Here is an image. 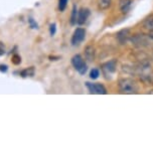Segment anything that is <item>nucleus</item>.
Listing matches in <instances>:
<instances>
[{"label": "nucleus", "mask_w": 153, "mask_h": 154, "mask_svg": "<svg viewBox=\"0 0 153 154\" xmlns=\"http://www.w3.org/2000/svg\"><path fill=\"white\" fill-rule=\"evenodd\" d=\"M142 26L149 34H153V15H150L144 20L142 22Z\"/></svg>", "instance_id": "nucleus-11"}, {"label": "nucleus", "mask_w": 153, "mask_h": 154, "mask_svg": "<svg viewBox=\"0 0 153 154\" xmlns=\"http://www.w3.org/2000/svg\"><path fill=\"white\" fill-rule=\"evenodd\" d=\"M86 37V30L82 27H79L75 30V32L72 36V45H79L80 43L84 42Z\"/></svg>", "instance_id": "nucleus-6"}, {"label": "nucleus", "mask_w": 153, "mask_h": 154, "mask_svg": "<svg viewBox=\"0 0 153 154\" xmlns=\"http://www.w3.org/2000/svg\"><path fill=\"white\" fill-rule=\"evenodd\" d=\"M89 16H90V10L88 8H81L79 12H78L77 23L78 24H84L87 21V19L89 18Z\"/></svg>", "instance_id": "nucleus-8"}, {"label": "nucleus", "mask_w": 153, "mask_h": 154, "mask_svg": "<svg viewBox=\"0 0 153 154\" xmlns=\"http://www.w3.org/2000/svg\"><path fill=\"white\" fill-rule=\"evenodd\" d=\"M117 63H118L117 60H109V62L105 63L102 66L103 74L105 75V77L107 79L111 78L112 75L115 74V72H116V69H117Z\"/></svg>", "instance_id": "nucleus-5"}, {"label": "nucleus", "mask_w": 153, "mask_h": 154, "mask_svg": "<svg viewBox=\"0 0 153 154\" xmlns=\"http://www.w3.org/2000/svg\"><path fill=\"white\" fill-rule=\"evenodd\" d=\"M118 86H119L120 93H122V94H129V95L137 94L138 90H139L138 84L133 79H131V78H123V79H120L119 83H118Z\"/></svg>", "instance_id": "nucleus-2"}, {"label": "nucleus", "mask_w": 153, "mask_h": 154, "mask_svg": "<svg viewBox=\"0 0 153 154\" xmlns=\"http://www.w3.org/2000/svg\"><path fill=\"white\" fill-rule=\"evenodd\" d=\"M86 86H87V88H88L89 92H90L91 94H98V95H105V94H107L106 88L103 85H101V84H98V83L92 84V83L87 82Z\"/></svg>", "instance_id": "nucleus-7"}, {"label": "nucleus", "mask_w": 153, "mask_h": 154, "mask_svg": "<svg viewBox=\"0 0 153 154\" xmlns=\"http://www.w3.org/2000/svg\"><path fill=\"white\" fill-rule=\"evenodd\" d=\"M153 34H135V35L132 37L131 40L132 42L134 43V45L136 46H149L150 42H151L152 36Z\"/></svg>", "instance_id": "nucleus-3"}, {"label": "nucleus", "mask_w": 153, "mask_h": 154, "mask_svg": "<svg viewBox=\"0 0 153 154\" xmlns=\"http://www.w3.org/2000/svg\"><path fill=\"white\" fill-rule=\"evenodd\" d=\"M7 69H8V66L6 65H0V72H6Z\"/></svg>", "instance_id": "nucleus-21"}, {"label": "nucleus", "mask_w": 153, "mask_h": 154, "mask_svg": "<svg viewBox=\"0 0 153 154\" xmlns=\"http://www.w3.org/2000/svg\"><path fill=\"white\" fill-rule=\"evenodd\" d=\"M136 74L145 85H153V69L148 62L140 63L136 68Z\"/></svg>", "instance_id": "nucleus-1"}, {"label": "nucleus", "mask_w": 153, "mask_h": 154, "mask_svg": "<svg viewBox=\"0 0 153 154\" xmlns=\"http://www.w3.org/2000/svg\"><path fill=\"white\" fill-rule=\"evenodd\" d=\"M112 0H99L98 1V6L101 10H106L111 6Z\"/></svg>", "instance_id": "nucleus-13"}, {"label": "nucleus", "mask_w": 153, "mask_h": 154, "mask_svg": "<svg viewBox=\"0 0 153 154\" xmlns=\"http://www.w3.org/2000/svg\"><path fill=\"white\" fill-rule=\"evenodd\" d=\"M4 54H5V48H4L3 45L0 42V56H3Z\"/></svg>", "instance_id": "nucleus-22"}, {"label": "nucleus", "mask_w": 153, "mask_h": 154, "mask_svg": "<svg viewBox=\"0 0 153 154\" xmlns=\"http://www.w3.org/2000/svg\"><path fill=\"white\" fill-rule=\"evenodd\" d=\"M56 31H57V25L53 23V24H50V33L51 36H54V34H56Z\"/></svg>", "instance_id": "nucleus-19"}, {"label": "nucleus", "mask_w": 153, "mask_h": 154, "mask_svg": "<svg viewBox=\"0 0 153 154\" xmlns=\"http://www.w3.org/2000/svg\"><path fill=\"white\" fill-rule=\"evenodd\" d=\"M133 4V0H119V8L123 14L128 13Z\"/></svg>", "instance_id": "nucleus-10"}, {"label": "nucleus", "mask_w": 153, "mask_h": 154, "mask_svg": "<svg viewBox=\"0 0 153 154\" xmlns=\"http://www.w3.org/2000/svg\"><path fill=\"white\" fill-rule=\"evenodd\" d=\"M28 22H29V25H30V27L31 28H38V25H37V23H36V21H34V19L33 18H28Z\"/></svg>", "instance_id": "nucleus-18"}, {"label": "nucleus", "mask_w": 153, "mask_h": 154, "mask_svg": "<svg viewBox=\"0 0 153 154\" xmlns=\"http://www.w3.org/2000/svg\"><path fill=\"white\" fill-rule=\"evenodd\" d=\"M85 57L89 62H93L95 59V49L92 45L87 46L85 49Z\"/></svg>", "instance_id": "nucleus-12"}, {"label": "nucleus", "mask_w": 153, "mask_h": 154, "mask_svg": "<svg viewBox=\"0 0 153 154\" xmlns=\"http://www.w3.org/2000/svg\"><path fill=\"white\" fill-rule=\"evenodd\" d=\"M12 62L15 63V65H18V63H20V62H21V59H20V57L15 54V56L12 57Z\"/></svg>", "instance_id": "nucleus-20"}, {"label": "nucleus", "mask_w": 153, "mask_h": 154, "mask_svg": "<svg viewBox=\"0 0 153 154\" xmlns=\"http://www.w3.org/2000/svg\"><path fill=\"white\" fill-rule=\"evenodd\" d=\"M129 38H130V29H128V28L120 30L119 32L117 33V39L121 45H125V43L128 42Z\"/></svg>", "instance_id": "nucleus-9"}, {"label": "nucleus", "mask_w": 153, "mask_h": 154, "mask_svg": "<svg viewBox=\"0 0 153 154\" xmlns=\"http://www.w3.org/2000/svg\"><path fill=\"white\" fill-rule=\"evenodd\" d=\"M34 75V68L33 66H31V68H28V69H23L22 72H20V75L21 77H32Z\"/></svg>", "instance_id": "nucleus-15"}, {"label": "nucleus", "mask_w": 153, "mask_h": 154, "mask_svg": "<svg viewBox=\"0 0 153 154\" xmlns=\"http://www.w3.org/2000/svg\"><path fill=\"white\" fill-rule=\"evenodd\" d=\"M99 75H100V72H99V69H93L90 72V78L92 80H96L99 78Z\"/></svg>", "instance_id": "nucleus-17"}, {"label": "nucleus", "mask_w": 153, "mask_h": 154, "mask_svg": "<svg viewBox=\"0 0 153 154\" xmlns=\"http://www.w3.org/2000/svg\"><path fill=\"white\" fill-rule=\"evenodd\" d=\"M72 65L74 66V68L79 72L80 75H85L87 69H88V66H87V63H85V60H83V57L80 56V54H76L72 57Z\"/></svg>", "instance_id": "nucleus-4"}, {"label": "nucleus", "mask_w": 153, "mask_h": 154, "mask_svg": "<svg viewBox=\"0 0 153 154\" xmlns=\"http://www.w3.org/2000/svg\"><path fill=\"white\" fill-rule=\"evenodd\" d=\"M78 9H77V6L74 5L73 6V10H72V15H71V24L72 25H75L77 23V20H78Z\"/></svg>", "instance_id": "nucleus-14"}, {"label": "nucleus", "mask_w": 153, "mask_h": 154, "mask_svg": "<svg viewBox=\"0 0 153 154\" xmlns=\"http://www.w3.org/2000/svg\"><path fill=\"white\" fill-rule=\"evenodd\" d=\"M69 0H59V9L60 11H65V9L67 8Z\"/></svg>", "instance_id": "nucleus-16"}]
</instances>
